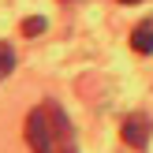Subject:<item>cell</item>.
<instances>
[{"label": "cell", "instance_id": "1", "mask_svg": "<svg viewBox=\"0 0 153 153\" xmlns=\"http://www.w3.org/2000/svg\"><path fill=\"white\" fill-rule=\"evenodd\" d=\"M22 134H26V146L34 153H56V131H52V112L49 105L34 108L22 123Z\"/></svg>", "mask_w": 153, "mask_h": 153}, {"label": "cell", "instance_id": "2", "mask_svg": "<svg viewBox=\"0 0 153 153\" xmlns=\"http://www.w3.org/2000/svg\"><path fill=\"white\" fill-rule=\"evenodd\" d=\"M123 142L134 146V149H142V146L149 142V120L142 116V112H134V116L123 120Z\"/></svg>", "mask_w": 153, "mask_h": 153}, {"label": "cell", "instance_id": "3", "mask_svg": "<svg viewBox=\"0 0 153 153\" xmlns=\"http://www.w3.org/2000/svg\"><path fill=\"white\" fill-rule=\"evenodd\" d=\"M131 45H134V52H153V19H142L131 30Z\"/></svg>", "mask_w": 153, "mask_h": 153}, {"label": "cell", "instance_id": "4", "mask_svg": "<svg viewBox=\"0 0 153 153\" xmlns=\"http://www.w3.org/2000/svg\"><path fill=\"white\" fill-rule=\"evenodd\" d=\"M11 67H15V49H11L7 41H0V79H7Z\"/></svg>", "mask_w": 153, "mask_h": 153}, {"label": "cell", "instance_id": "5", "mask_svg": "<svg viewBox=\"0 0 153 153\" xmlns=\"http://www.w3.org/2000/svg\"><path fill=\"white\" fill-rule=\"evenodd\" d=\"M41 30H45V19H41V15H34V19H26V22H22V34H26V37L41 34Z\"/></svg>", "mask_w": 153, "mask_h": 153}, {"label": "cell", "instance_id": "6", "mask_svg": "<svg viewBox=\"0 0 153 153\" xmlns=\"http://www.w3.org/2000/svg\"><path fill=\"white\" fill-rule=\"evenodd\" d=\"M120 4H138V0H120Z\"/></svg>", "mask_w": 153, "mask_h": 153}]
</instances>
